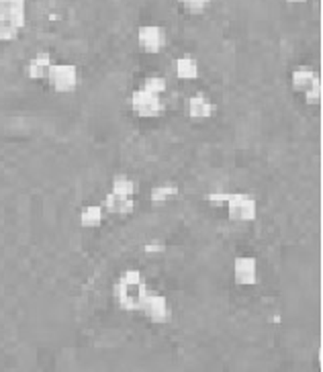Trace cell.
Instances as JSON below:
<instances>
[{"instance_id":"6da1fadb","label":"cell","mask_w":323,"mask_h":372,"mask_svg":"<svg viewBox=\"0 0 323 372\" xmlns=\"http://www.w3.org/2000/svg\"><path fill=\"white\" fill-rule=\"evenodd\" d=\"M115 299L119 303V307L125 311H139L141 301L148 293L144 274L139 270H125L119 280L112 287Z\"/></svg>"},{"instance_id":"7a4b0ae2","label":"cell","mask_w":323,"mask_h":372,"mask_svg":"<svg viewBox=\"0 0 323 372\" xmlns=\"http://www.w3.org/2000/svg\"><path fill=\"white\" fill-rule=\"evenodd\" d=\"M131 109L133 113H137L139 117H160L166 111V105L158 94H152L144 88H137L131 92Z\"/></svg>"},{"instance_id":"3957f363","label":"cell","mask_w":323,"mask_h":372,"mask_svg":"<svg viewBox=\"0 0 323 372\" xmlns=\"http://www.w3.org/2000/svg\"><path fill=\"white\" fill-rule=\"evenodd\" d=\"M225 207H227V211H229V219L239 221V223L254 221V219H256V213H258L256 200H254L250 194H244V192H233V194H229V200H227Z\"/></svg>"},{"instance_id":"277c9868","label":"cell","mask_w":323,"mask_h":372,"mask_svg":"<svg viewBox=\"0 0 323 372\" xmlns=\"http://www.w3.org/2000/svg\"><path fill=\"white\" fill-rule=\"evenodd\" d=\"M48 80L54 86L55 92H61V94L74 92L78 86V68L74 63H54Z\"/></svg>"},{"instance_id":"5b68a950","label":"cell","mask_w":323,"mask_h":372,"mask_svg":"<svg viewBox=\"0 0 323 372\" xmlns=\"http://www.w3.org/2000/svg\"><path fill=\"white\" fill-rule=\"evenodd\" d=\"M139 311L154 323H168L170 321V305H168V299L160 295V293H154V291H148L144 301H141V307Z\"/></svg>"},{"instance_id":"8992f818","label":"cell","mask_w":323,"mask_h":372,"mask_svg":"<svg viewBox=\"0 0 323 372\" xmlns=\"http://www.w3.org/2000/svg\"><path fill=\"white\" fill-rule=\"evenodd\" d=\"M233 280L239 287H252L258 282V262L252 256H239L233 262Z\"/></svg>"},{"instance_id":"52a82bcc","label":"cell","mask_w":323,"mask_h":372,"mask_svg":"<svg viewBox=\"0 0 323 372\" xmlns=\"http://www.w3.org/2000/svg\"><path fill=\"white\" fill-rule=\"evenodd\" d=\"M137 43L146 54H158L166 43V31L158 25H144L137 31Z\"/></svg>"},{"instance_id":"ba28073f","label":"cell","mask_w":323,"mask_h":372,"mask_svg":"<svg viewBox=\"0 0 323 372\" xmlns=\"http://www.w3.org/2000/svg\"><path fill=\"white\" fill-rule=\"evenodd\" d=\"M52 68H54V60L50 54L46 52H39L35 58H31L27 63V76L31 80H48L50 74H52Z\"/></svg>"},{"instance_id":"9c48e42d","label":"cell","mask_w":323,"mask_h":372,"mask_svg":"<svg viewBox=\"0 0 323 372\" xmlns=\"http://www.w3.org/2000/svg\"><path fill=\"white\" fill-rule=\"evenodd\" d=\"M186 111L193 119H209L215 115V105L205 94H193L186 103Z\"/></svg>"},{"instance_id":"30bf717a","label":"cell","mask_w":323,"mask_h":372,"mask_svg":"<svg viewBox=\"0 0 323 372\" xmlns=\"http://www.w3.org/2000/svg\"><path fill=\"white\" fill-rule=\"evenodd\" d=\"M103 209L112 215H131L135 209V200H133V196H119L115 192H108L105 196Z\"/></svg>"},{"instance_id":"8fae6325","label":"cell","mask_w":323,"mask_h":372,"mask_svg":"<svg viewBox=\"0 0 323 372\" xmlns=\"http://www.w3.org/2000/svg\"><path fill=\"white\" fill-rule=\"evenodd\" d=\"M103 219H105V209L101 205H86L82 207L80 215H78V223L84 227V229H95V227H101L103 225Z\"/></svg>"},{"instance_id":"7c38bea8","label":"cell","mask_w":323,"mask_h":372,"mask_svg":"<svg viewBox=\"0 0 323 372\" xmlns=\"http://www.w3.org/2000/svg\"><path fill=\"white\" fill-rule=\"evenodd\" d=\"M0 14L14 21L21 29L25 25V0H0Z\"/></svg>"},{"instance_id":"4fadbf2b","label":"cell","mask_w":323,"mask_h":372,"mask_svg":"<svg viewBox=\"0 0 323 372\" xmlns=\"http://www.w3.org/2000/svg\"><path fill=\"white\" fill-rule=\"evenodd\" d=\"M317 80H320V76H317L313 70H309V68H297V70L293 72V76H291L293 88H295L297 92H307Z\"/></svg>"},{"instance_id":"5bb4252c","label":"cell","mask_w":323,"mask_h":372,"mask_svg":"<svg viewBox=\"0 0 323 372\" xmlns=\"http://www.w3.org/2000/svg\"><path fill=\"white\" fill-rule=\"evenodd\" d=\"M199 74H201V65L195 58L184 56V58L176 60V76L180 80H197Z\"/></svg>"},{"instance_id":"9a60e30c","label":"cell","mask_w":323,"mask_h":372,"mask_svg":"<svg viewBox=\"0 0 323 372\" xmlns=\"http://www.w3.org/2000/svg\"><path fill=\"white\" fill-rule=\"evenodd\" d=\"M180 194V188L172 183H164V185H158L152 188L150 192V200L156 203V205H162V203H168L172 198H176Z\"/></svg>"},{"instance_id":"2e32d148","label":"cell","mask_w":323,"mask_h":372,"mask_svg":"<svg viewBox=\"0 0 323 372\" xmlns=\"http://www.w3.org/2000/svg\"><path fill=\"white\" fill-rule=\"evenodd\" d=\"M110 192H115L119 196H133L137 192V183L125 174H117L110 183Z\"/></svg>"},{"instance_id":"e0dca14e","label":"cell","mask_w":323,"mask_h":372,"mask_svg":"<svg viewBox=\"0 0 323 372\" xmlns=\"http://www.w3.org/2000/svg\"><path fill=\"white\" fill-rule=\"evenodd\" d=\"M19 31H21V27H19L14 21H10L8 17H2V14H0V43H2V41H12V39H17V37H19Z\"/></svg>"},{"instance_id":"ac0fdd59","label":"cell","mask_w":323,"mask_h":372,"mask_svg":"<svg viewBox=\"0 0 323 372\" xmlns=\"http://www.w3.org/2000/svg\"><path fill=\"white\" fill-rule=\"evenodd\" d=\"M141 88L148 90V92H152V94L162 96V94L166 92V80H164L162 76H148V78L144 80V86H141Z\"/></svg>"},{"instance_id":"d6986e66","label":"cell","mask_w":323,"mask_h":372,"mask_svg":"<svg viewBox=\"0 0 323 372\" xmlns=\"http://www.w3.org/2000/svg\"><path fill=\"white\" fill-rule=\"evenodd\" d=\"M305 103H307V105H320V103H322V80H317V82L305 92Z\"/></svg>"},{"instance_id":"ffe728a7","label":"cell","mask_w":323,"mask_h":372,"mask_svg":"<svg viewBox=\"0 0 323 372\" xmlns=\"http://www.w3.org/2000/svg\"><path fill=\"white\" fill-rule=\"evenodd\" d=\"M144 251H146L148 256H160V254L166 251V244H164V240H150V242L146 244Z\"/></svg>"},{"instance_id":"44dd1931","label":"cell","mask_w":323,"mask_h":372,"mask_svg":"<svg viewBox=\"0 0 323 372\" xmlns=\"http://www.w3.org/2000/svg\"><path fill=\"white\" fill-rule=\"evenodd\" d=\"M190 12H203L209 4H211V0H180Z\"/></svg>"},{"instance_id":"7402d4cb","label":"cell","mask_w":323,"mask_h":372,"mask_svg":"<svg viewBox=\"0 0 323 372\" xmlns=\"http://www.w3.org/2000/svg\"><path fill=\"white\" fill-rule=\"evenodd\" d=\"M207 200L213 207H225L229 200V192H211V194H207Z\"/></svg>"},{"instance_id":"603a6c76","label":"cell","mask_w":323,"mask_h":372,"mask_svg":"<svg viewBox=\"0 0 323 372\" xmlns=\"http://www.w3.org/2000/svg\"><path fill=\"white\" fill-rule=\"evenodd\" d=\"M288 2H305V0H288Z\"/></svg>"}]
</instances>
